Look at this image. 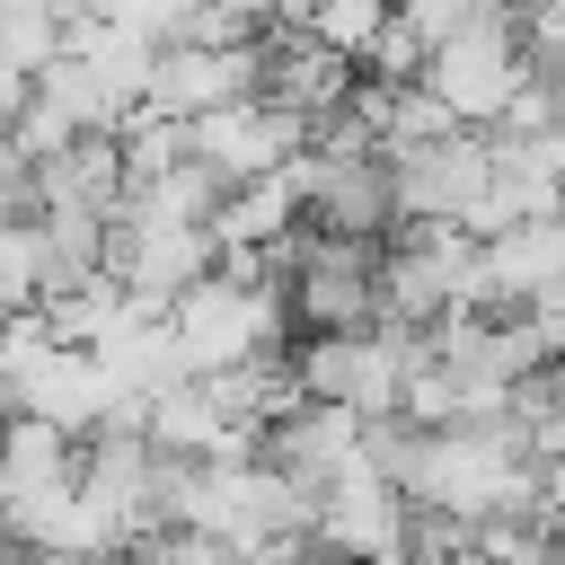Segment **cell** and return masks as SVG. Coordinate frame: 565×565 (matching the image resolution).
Returning <instances> with one entry per match:
<instances>
[{"label":"cell","instance_id":"obj_1","mask_svg":"<svg viewBox=\"0 0 565 565\" xmlns=\"http://www.w3.org/2000/svg\"><path fill=\"white\" fill-rule=\"evenodd\" d=\"M177 327H185L194 371H230V362H256V353H274V344H282L291 300H282V282H256V274L212 265V274L177 300Z\"/></svg>","mask_w":565,"mask_h":565},{"label":"cell","instance_id":"obj_2","mask_svg":"<svg viewBox=\"0 0 565 565\" xmlns=\"http://www.w3.org/2000/svg\"><path fill=\"white\" fill-rule=\"evenodd\" d=\"M300 388L362 406V415H397L406 380H415V327H353V335H300Z\"/></svg>","mask_w":565,"mask_h":565},{"label":"cell","instance_id":"obj_3","mask_svg":"<svg viewBox=\"0 0 565 565\" xmlns=\"http://www.w3.org/2000/svg\"><path fill=\"white\" fill-rule=\"evenodd\" d=\"M309 115L300 106H282V97H230V106H212V115H194V159H212L230 185H247V177H274V168H291L300 150H309Z\"/></svg>","mask_w":565,"mask_h":565},{"label":"cell","instance_id":"obj_4","mask_svg":"<svg viewBox=\"0 0 565 565\" xmlns=\"http://www.w3.org/2000/svg\"><path fill=\"white\" fill-rule=\"evenodd\" d=\"M388 168H397L406 221H468V212L486 203V185H494V132H486V124H459V132H441V141L397 150Z\"/></svg>","mask_w":565,"mask_h":565},{"label":"cell","instance_id":"obj_5","mask_svg":"<svg viewBox=\"0 0 565 565\" xmlns=\"http://www.w3.org/2000/svg\"><path fill=\"white\" fill-rule=\"evenodd\" d=\"M318 547H327V556H362V565L415 556V494H406L397 477H380V468L335 477L327 503H318Z\"/></svg>","mask_w":565,"mask_h":565},{"label":"cell","instance_id":"obj_6","mask_svg":"<svg viewBox=\"0 0 565 565\" xmlns=\"http://www.w3.org/2000/svg\"><path fill=\"white\" fill-rule=\"evenodd\" d=\"M362 433H371V415H362V406L300 397L291 415H274V424H265V459H274V468H291V477H309V486H335V477L371 468Z\"/></svg>","mask_w":565,"mask_h":565},{"label":"cell","instance_id":"obj_7","mask_svg":"<svg viewBox=\"0 0 565 565\" xmlns=\"http://www.w3.org/2000/svg\"><path fill=\"white\" fill-rule=\"evenodd\" d=\"M547 291H565V212L521 221V230H494L477 247V300L468 309H494L503 318V309H530Z\"/></svg>","mask_w":565,"mask_h":565},{"label":"cell","instance_id":"obj_8","mask_svg":"<svg viewBox=\"0 0 565 565\" xmlns=\"http://www.w3.org/2000/svg\"><path fill=\"white\" fill-rule=\"evenodd\" d=\"M353 88H362V62L344 44H327L318 26H274L265 35V97L300 106L309 124H327V115L353 106Z\"/></svg>","mask_w":565,"mask_h":565},{"label":"cell","instance_id":"obj_9","mask_svg":"<svg viewBox=\"0 0 565 565\" xmlns=\"http://www.w3.org/2000/svg\"><path fill=\"white\" fill-rule=\"evenodd\" d=\"M124 318H132V291H124L115 274H88V282L44 291V327H53L62 344H106Z\"/></svg>","mask_w":565,"mask_h":565},{"label":"cell","instance_id":"obj_10","mask_svg":"<svg viewBox=\"0 0 565 565\" xmlns=\"http://www.w3.org/2000/svg\"><path fill=\"white\" fill-rule=\"evenodd\" d=\"M53 291V238L44 221H0V300L9 309H44Z\"/></svg>","mask_w":565,"mask_h":565},{"label":"cell","instance_id":"obj_11","mask_svg":"<svg viewBox=\"0 0 565 565\" xmlns=\"http://www.w3.org/2000/svg\"><path fill=\"white\" fill-rule=\"evenodd\" d=\"M512 424H521L530 459H556V450H565V362L512 380Z\"/></svg>","mask_w":565,"mask_h":565},{"label":"cell","instance_id":"obj_12","mask_svg":"<svg viewBox=\"0 0 565 565\" xmlns=\"http://www.w3.org/2000/svg\"><path fill=\"white\" fill-rule=\"evenodd\" d=\"M388 18H397V0H318V9H309V26H318L327 44H344L353 62L380 44V26H388Z\"/></svg>","mask_w":565,"mask_h":565}]
</instances>
